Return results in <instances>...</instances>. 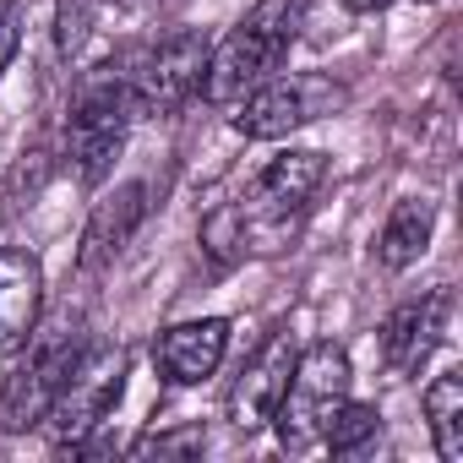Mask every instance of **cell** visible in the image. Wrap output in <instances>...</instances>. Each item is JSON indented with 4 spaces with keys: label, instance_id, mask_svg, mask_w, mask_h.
Instances as JSON below:
<instances>
[{
    "label": "cell",
    "instance_id": "12",
    "mask_svg": "<svg viewBox=\"0 0 463 463\" xmlns=\"http://www.w3.org/2000/svg\"><path fill=\"white\" fill-rule=\"evenodd\" d=\"M223 349H229V322L223 317H196V322L164 327V338L153 344V360H158L164 382L196 387L223 365Z\"/></svg>",
    "mask_w": 463,
    "mask_h": 463
},
{
    "label": "cell",
    "instance_id": "5",
    "mask_svg": "<svg viewBox=\"0 0 463 463\" xmlns=\"http://www.w3.org/2000/svg\"><path fill=\"white\" fill-rule=\"evenodd\" d=\"M23 349H28V354L17 360V371L6 376V387H0V430H12V436L44 425V414H50L55 392L66 387V376L77 371L88 338H82V327L61 322V327H50V333L33 327V338H28Z\"/></svg>",
    "mask_w": 463,
    "mask_h": 463
},
{
    "label": "cell",
    "instance_id": "7",
    "mask_svg": "<svg viewBox=\"0 0 463 463\" xmlns=\"http://www.w3.org/2000/svg\"><path fill=\"white\" fill-rule=\"evenodd\" d=\"M207 33L196 28H175L164 33L153 50H142L126 66V88H131V109L137 120H164L175 109H185L202 93V71H207Z\"/></svg>",
    "mask_w": 463,
    "mask_h": 463
},
{
    "label": "cell",
    "instance_id": "15",
    "mask_svg": "<svg viewBox=\"0 0 463 463\" xmlns=\"http://www.w3.org/2000/svg\"><path fill=\"white\" fill-rule=\"evenodd\" d=\"M425 420H430V441L441 463H463V371H441L425 387Z\"/></svg>",
    "mask_w": 463,
    "mask_h": 463
},
{
    "label": "cell",
    "instance_id": "21",
    "mask_svg": "<svg viewBox=\"0 0 463 463\" xmlns=\"http://www.w3.org/2000/svg\"><path fill=\"white\" fill-rule=\"evenodd\" d=\"M349 12H382V6H392V0H344Z\"/></svg>",
    "mask_w": 463,
    "mask_h": 463
},
{
    "label": "cell",
    "instance_id": "14",
    "mask_svg": "<svg viewBox=\"0 0 463 463\" xmlns=\"http://www.w3.org/2000/svg\"><path fill=\"white\" fill-rule=\"evenodd\" d=\"M430 229H436V202H430V196H398V202H392V213L382 218L376 262H382L387 273H403L409 262H420V257H425Z\"/></svg>",
    "mask_w": 463,
    "mask_h": 463
},
{
    "label": "cell",
    "instance_id": "2",
    "mask_svg": "<svg viewBox=\"0 0 463 463\" xmlns=\"http://www.w3.org/2000/svg\"><path fill=\"white\" fill-rule=\"evenodd\" d=\"M131 120H137V109H131V88H126L120 66H99L77 82L71 109H66L61 153H66V164L82 185H99L115 169V153L126 147Z\"/></svg>",
    "mask_w": 463,
    "mask_h": 463
},
{
    "label": "cell",
    "instance_id": "8",
    "mask_svg": "<svg viewBox=\"0 0 463 463\" xmlns=\"http://www.w3.org/2000/svg\"><path fill=\"white\" fill-rule=\"evenodd\" d=\"M120 392H126V354L109 349V344H88L82 360H77V371L66 376V387L55 392V403L44 414L55 447L61 452H82L88 436L115 414Z\"/></svg>",
    "mask_w": 463,
    "mask_h": 463
},
{
    "label": "cell",
    "instance_id": "9",
    "mask_svg": "<svg viewBox=\"0 0 463 463\" xmlns=\"http://www.w3.org/2000/svg\"><path fill=\"white\" fill-rule=\"evenodd\" d=\"M289 365H295V338L279 327L262 338V349L241 365L235 387H229V420L241 430H262L284 398V382H289Z\"/></svg>",
    "mask_w": 463,
    "mask_h": 463
},
{
    "label": "cell",
    "instance_id": "19",
    "mask_svg": "<svg viewBox=\"0 0 463 463\" xmlns=\"http://www.w3.org/2000/svg\"><path fill=\"white\" fill-rule=\"evenodd\" d=\"M202 447H207L202 425H185V430H169V436H142V441H137V452H158V458H185V452H202Z\"/></svg>",
    "mask_w": 463,
    "mask_h": 463
},
{
    "label": "cell",
    "instance_id": "11",
    "mask_svg": "<svg viewBox=\"0 0 463 463\" xmlns=\"http://www.w3.org/2000/svg\"><path fill=\"white\" fill-rule=\"evenodd\" d=\"M44 311V262L23 246H0V360L17 354Z\"/></svg>",
    "mask_w": 463,
    "mask_h": 463
},
{
    "label": "cell",
    "instance_id": "18",
    "mask_svg": "<svg viewBox=\"0 0 463 463\" xmlns=\"http://www.w3.org/2000/svg\"><path fill=\"white\" fill-rule=\"evenodd\" d=\"M99 6H104V0H61V6H55V44H61V55H66V61L88 44Z\"/></svg>",
    "mask_w": 463,
    "mask_h": 463
},
{
    "label": "cell",
    "instance_id": "6",
    "mask_svg": "<svg viewBox=\"0 0 463 463\" xmlns=\"http://www.w3.org/2000/svg\"><path fill=\"white\" fill-rule=\"evenodd\" d=\"M349 104V88L327 71H279L235 104V131L251 142H279L311 120H327Z\"/></svg>",
    "mask_w": 463,
    "mask_h": 463
},
{
    "label": "cell",
    "instance_id": "13",
    "mask_svg": "<svg viewBox=\"0 0 463 463\" xmlns=\"http://www.w3.org/2000/svg\"><path fill=\"white\" fill-rule=\"evenodd\" d=\"M142 213H147V185H142V180H131V185H120L115 196H104V202L93 207V218H88V235H82V257H77V262L93 273V268H104L109 257H120L126 241L137 235Z\"/></svg>",
    "mask_w": 463,
    "mask_h": 463
},
{
    "label": "cell",
    "instance_id": "4",
    "mask_svg": "<svg viewBox=\"0 0 463 463\" xmlns=\"http://www.w3.org/2000/svg\"><path fill=\"white\" fill-rule=\"evenodd\" d=\"M322 180H327V153H317V147H289V153L268 158V169L235 202V218H241L246 246L279 251L295 235V223L311 207V196H317Z\"/></svg>",
    "mask_w": 463,
    "mask_h": 463
},
{
    "label": "cell",
    "instance_id": "17",
    "mask_svg": "<svg viewBox=\"0 0 463 463\" xmlns=\"http://www.w3.org/2000/svg\"><path fill=\"white\" fill-rule=\"evenodd\" d=\"M202 246H207V257H213L218 268H229V262H241V257H246V235H241L235 202H229V207H218V213L202 223Z\"/></svg>",
    "mask_w": 463,
    "mask_h": 463
},
{
    "label": "cell",
    "instance_id": "16",
    "mask_svg": "<svg viewBox=\"0 0 463 463\" xmlns=\"http://www.w3.org/2000/svg\"><path fill=\"white\" fill-rule=\"evenodd\" d=\"M376 436H382V414H376V403H344V409L333 414L322 447H327L333 458H360Z\"/></svg>",
    "mask_w": 463,
    "mask_h": 463
},
{
    "label": "cell",
    "instance_id": "20",
    "mask_svg": "<svg viewBox=\"0 0 463 463\" xmlns=\"http://www.w3.org/2000/svg\"><path fill=\"white\" fill-rule=\"evenodd\" d=\"M12 50H17V17H12V6H0V71H6Z\"/></svg>",
    "mask_w": 463,
    "mask_h": 463
},
{
    "label": "cell",
    "instance_id": "1",
    "mask_svg": "<svg viewBox=\"0 0 463 463\" xmlns=\"http://www.w3.org/2000/svg\"><path fill=\"white\" fill-rule=\"evenodd\" d=\"M306 12H311V0H257L246 17L207 50L202 93L213 104H241L251 88L279 77L300 28H306Z\"/></svg>",
    "mask_w": 463,
    "mask_h": 463
},
{
    "label": "cell",
    "instance_id": "10",
    "mask_svg": "<svg viewBox=\"0 0 463 463\" xmlns=\"http://www.w3.org/2000/svg\"><path fill=\"white\" fill-rule=\"evenodd\" d=\"M447 311H452V295L447 289H430L420 300H403L382 322V360H387L392 376H409V371H420L430 360V349L447 333Z\"/></svg>",
    "mask_w": 463,
    "mask_h": 463
},
{
    "label": "cell",
    "instance_id": "3",
    "mask_svg": "<svg viewBox=\"0 0 463 463\" xmlns=\"http://www.w3.org/2000/svg\"><path fill=\"white\" fill-rule=\"evenodd\" d=\"M344 403H349V354L333 338H317V344L295 349L284 398L268 425L279 430L284 452H311V447H322V436Z\"/></svg>",
    "mask_w": 463,
    "mask_h": 463
}]
</instances>
